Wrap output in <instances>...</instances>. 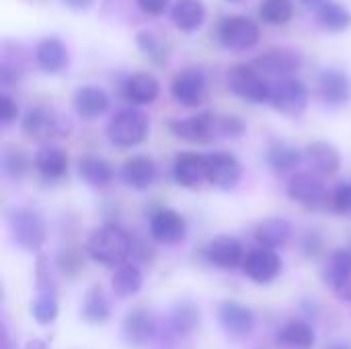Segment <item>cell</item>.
Here are the masks:
<instances>
[{
	"instance_id": "1",
	"label": "cell",
	"mask_w": 351,
	"mask_h": 349,
	"mask_svg": "<svg viewBox=\"0 0 351 349\" xmlns=\"http://www.w3.org/2000/svg\"><path fill=\"white\" fill-rule=\"evenodd\" d=\"M86 253L93 261L115 267L125 265L128 257L134 253V241L130 234L117 224H103L99 226L90 239L86 241Z\"/></svg>"
},
{
	"instance_id": "2",
	"label": "cell",
	"mask_w": 351,
	"mask_h": 349,
	"mask_svg": "<svg viewBox=\"0 0 351 349\" xmlns=\"http://www.w3.org/2000/svg\"><path fill=\"white\" fill-rule=\"evenodd\" d=\"M21 130L25 136L49 144L58 138H68L72 132V121L68 115L51 107H33L21 119Z\"/></svg>"
},
{
	"instance_id": "3",
	"label": "cell",
	"mask_w": 351,
	"mask_h": 349,
	"mask_svg": "<svg viewBox=\"0 0 351 349\" xmlns=\"http://www.w3.org/2000/svg\"><path fill=\"white\" fill-rule=\"evenodd\" d=\"M150 121L148 115L138 107H125L117 111L107 123V138L113 146L134 148L148 138Z\"/></svg>"
},
{
	"instance_id": "4",
	"label": "cell",
	"mask_w": 351,
	"mask_h": 349,
	"mask_svg": "<svg viewBox=\"0 0 351 349\" xmlns=\"http://www.w3.org/2000/svg\"><path fill=\"white\" fill-rule=\"evenodd\" d=\"M226 86L228 91L253 105L269 103L271 99V84L263 78L261 72H257L249 64H237L226 72Z\"/></svg>"
},
{
	"instance_id": "5",
	"label": "cell",
	"mask_w": 351,
	"mask_h": 349,
	"mask_svg": "<svg viewBox=\"0 0 351 349\" xmlns=\"http://www.w3.org/2000/svg\"><path fill=\"white\" fill-rule=\"evenodd\" d=\"M218 43L230 51H247L259 43L261 27L247 14H228L218 23Z\"/></svg>"
},
{
	"instance_id": "6",
	"label": "cell",
	"mask_w": 351,
	"mask_h": 349,
	"mask_svg": "<svg viewBox=\"0 0 351 349\" xmlns=\"http://www.w3.org/2000/svg\"><path fill=\"white\" fill-rule=\"evenodd\" d=\"M8 226H10L12 241L25 251H39L47 239V228L43 218L29 208L12 210L8 214Z\"/></svg>"
},
{
	"instance_id": "7",
	"label": "cell",
	"mask_w": 351,
	"mask_h": 349,
	"mask_svg": "<svg viewBox=\"0 0 351 349\" xmlns=\"http://www.w3.org/2000/svg\"><path fill=\"white\" fill-rule=\"evenodd\" d=\"M169 130L175 138L189 144H210L220 138V115L212 111H202L191 117L171 119Z\"/></svg>"
},
{
	"instance_id": "8",
	"label": "cell",
	"mask_w": 351,
	"mask_h": 349,
	"mask_svg": "<svg viewBox=\"0 0 351 349\" xmlns=\"http://www.w3.org/2000/svg\"><path fill=\"white\" fill-rule=\"evenodd\" d=\"M271 107L288 117H300L308 107V88L306 84L296 78H280L271 84Z\"/></svg>"
},
{
	"instance_id": "9",
	"label": "cell",
	"mask_w": 351,
	"mask_h": 349,
	"mask_svg": "<svg viewBox=\"0 0 351 349\" xmlns=\"http://www.w3.org/2000/svg\"><path fill=\"white\" fill-rule=\"evenodd\" d=\"M251 66L257 72L276 76L280 80V78H290L300 70L302 56H300V51H296L292 47H271V49L263 51L261 56H257Z\"/></svg>"
},
{
	"instance_id": "10",
	"label": "cell",
	"mask_w": 351,
	"mask_h": 349,
	"mask_svg": "<svg viewBox=\"0 0 351 349\" xmlns=\"http://www.w3.org/2000/svg\"><path fill=\"white\" fill-rule=\"evenodd\" d=\"M208 93V76L202 68H185L171 82L173 99L183 107H199Z\"/></svg>"
},
{
	"instance_id": "11",
	"label": "cell",
	"mask_w": 351,
	"mask_h": 349,
	"mask_svg": "<svg viewBox=\"0 0 351 349\" xmlns=\"http://www.w3.org/2000/svg\"><path fill=\"white\" fill-rule=\"evenodd\" d=\"M288 197L296 204H302L308 210H325L329 208V193L321 177L313 173L294 175L288 183Z\"/></svg>"
},
{
	"instance_id": "12",
	"label": "cell",
	"mask_w": 351,
	"mask_h": 349,
	"mask_svg": "<svg viewBox=\"0 0 351 349\" xmlns=\"http://www.w3.org/2000/svg\"><path fill=\"white\" fill-rule=\"evenodd\" d=\"M208 160V183L218 189H234L243 177L241 160L230 152H212L206 154Z\"/></svg>"
},
{
	"instance_id": "13",
	"label": "cell",
	"mask_w": 351,
	"mask_h": 349,
	"mask_svg": "<svg viewBox=\"0 0 351 349\" xmlns=\"http://www.w3.org/2000/svg\"><path fill=\"white\" fill-rule=\"evenodd\" d=\"M187 234L185 218L169 208H160L150 216V237L162 245H177Z\"/></svg>"
},
{
	"instance_id": "14",
	"label": "cell",
	"mask_w": 351,
	"mask_h": 349,
	"mask_svg": "<svg viewBox=\"0 0 351 349\" xmlns=\"http://www.w3.org/2000/svg\"><path fill=\"white\" fill-rule=\"evenodd\" d=\"M173 179L177 185L185 189H197L204 181H208L206 154H197V152L177 154L173 163Z\"/></svg>"
},
{
	"instance_id": "15",
	"label": "cell",
	"mask_w": 351,
	"mask_h": 349,
	"mask_svg": "<svg viewBox=\"0 0 351 349\" xmlns=\"http://www.w3.org/2000/svg\"><path fill=\"white\" fill-rule=\"evenodd\" d=\"M202 257L206 259V263L220 269H234L245 263L243 245L232 237H216L204 247Z\"/></svg>"
},
{
	"instance_id": "16",
	"label": "cell",
	"mask_w": 351,
	"mask_h": 349,
	"mask_svg": "<svg viewBox=\"0 0 351 349\" xmlns=\"http://www.w3.org/2000/svg\"><path fill=\"white\" fill-rule=\"evenodd\" d=\"M121 335L123 341L130 348H144L148 346L154 335H156V321L146 309H134L125 315L123 325H121Z\"/></svg>"
},
{
	"instance_id": "17",
	"label": "cell",
	"mask_w": 351,
	"mask_h": 349,
	"mask_svg": "<svg viewBox=\"0 0 351 349\" xmlns=\"http://www.w3.org/2000/svg\"><path fill=\"white\" fill-rule=\"evenodd\" d=\"M282 269V259L274 249H253L243 263V272L257 284H269L278 278Z\"/></svg>"
},
{
	"instance_id": "18",
	"label": "cell",
	"mask_w": 351,
	"mask_h": 349,
	"mask_svg": "<svg viewBox=\"0 0 351 349\" xmlns=\"http://www.w3.org/2000/svg\"><path fill=\"white\" fill-rule=\"evenodd\" d=\"M35 64L45 74H60L70 64V53L60 37H43L35 45Z\"/></svg>"
},
{
	"instance_id": "19",
	"label": "cell",
	"mask_w": 351,
	"mask_h": 349,
	"mask_svg": "<svg viewBox=\"0 0 351 349\" xmlns=\"http://www.w3.org/2000/svg\"><path fill=\"white\" fill-rule=\"evenodd\" d=\"M158 93H160V82L148 72L130 74L121 84V95L132 107L154 103L158 99Z\"/></svg>"
},
{
	"instance_id": "20",
	"label": "cell",
	"mask_w": 351,
	"mask_h": 349,
	"mask_svg": "<svg viewBox=\"0 0 351 349\" xmlns=\"http://www.w3.org/2000/svg\"><path fill=\"white\" fill-rule=\"evenodd\" d=\"M319 93L331 107H341L351 99V76L339 68H327L319 74Z\"/></svg>"
},
{
	"instance_id": "21",
	"label": "cell",
	"mask_w": 351,
	"mask_h": 349,
	"mask_svg": "<svg viewBox=\"0 0 351 349\" xmlns=\"http://www.w3.org/2000/svg\"><path fill=\"white\" fill-rule=\"evenodd\" d=\"M304 163L311 167L313 175L329 177V175H335L339 171L341 154L329 142H313L304 148Z\"/></svg>"
},
{
	"instance_id": "22",
	"label": "cell",
	"mask_w": 351,
	"mask_h": 349,
	"mask_svg": "<svg viewBox=\"0 0 351 349\" xmlns=\"http://www.w3.org/2000/svg\"><path fill=\"white\" fill-rule=\"evenodd\" d=\"M72 105H74V111L78 113V117H82L86 121H93V119H99L101 115L107 113L111 101H109V95L103 88L86 84V86L76 88Z\"/></svg>"
},
{
	"instance_id": "23",
	"label": "cell",
	"mask_w": 351,
	"mask_h": 349,
	"mask_svg": "<svg viewBox=\"0 0 351 349\" xmlns=\"http://www.w3.org/2000/svg\"><path fill=\"white\" fill-rule=\"evenodd\" d=\"M218 321H220L222 329L232 337H245L255 327L253 313L247 306L232 302V300H226L218 306Z\"/></svg>"
},
{
	"instance_id": "24",
	"label": "cell",
	"mask_w": 351,
	"mask_h": 349,
	"mask_svg": "<svg viewBox=\"0 0 351 349\" xmlns=\"http://www.w3.org/2000/svg\"><path fill=\"white\" fill-rule=\"evenodd\" d=\"M37 298L31 306V315L39 325H51L58 319V300H56V286L51 284L49 276L43 274L39 267L37 274Z\"/></svg>"
},
{
	"instance_id": "25",
	"label": "cell",
	"mask_w": 351,
	"mask_h": 349,
	"mask_svg": "<svg viewBox=\"0 0 351 349\" xmlns=\"http://www.w3.org/2000/svg\"><path fill=\"white\" fill-rule=\"evenodd\" d=\"M33 165L45 181H60L68 175V154L53 144H45L35 152Z\"/></svg>"
},
{
	"instance_id": "26",
	"label": "cell",
	"mask_w": 351,
	"mask_h": 349,
	"mask_svg": "<svg viewBox=\"0 0 351 349\" xmlns=\"http://www.w3.org/2000/svg\"><path fill=\"white\" fill-rule=\"evenodd\" d=\"M171 19L183 33H195L208 19V8L202 0H175L171 6Z\"/></svg>"
},
{
	"instance_id": "27",
	"label": "cell",
	"mask_w": 351,
	"mask_h": 349,
	"mask_svg": "<svg viewBox=\"0 0 351 349\" xmlns=\"http://www.w3.org/2000/svg\"><path fill=\"white\" fill-rule=\"evenodd\" d=\"M121 179L128 187H132L136 191H146L148 187H152V183L156 179V165L152 158H148L144 154L132 156L121 167Z\"/></svg>"
},
{
	"instance_id": "28",
	"label": "cell",
	"mask_w": 351,
	"mask_h": 349,
	"mask_svg": "<svg viewBox=\"0 0 351 349\" xmlns=\"http://www.w3.org/2000/svg\"><path fill=\"white\" fill-rule=\"evenodd\" d=\"M199 309L191 300H181L173 306V311L167 317V331L173 337H187L199 327Z\"/></svg>"
},
{
	"instance_id": "29",
	"label": "cell",
	"mask_w": 351,
	"mask_h": 349,
	"mask_svg": "<svg viewBox=\"0 0 351 349\" xmlns=\"http://www.w3.org/2000/svg\"><path fill=\"white\" fill-rule=\"evenodd\" d=\"M290 237H292V224L280 216L267 218V220L259 222L255 228V241L259 243V247L274 249V251L284 247Z\"/></svg>"
},
{
	"instance_id": "30",
	"label": "cell",
	"mask_w": 351,
	"mask_h": 349,
	"mask_svg": "<svg viewBox=\"0 0 351 349\" xmlns=\"http://www.w3.org/2000/svg\"><path fill=\"white\" fill-rule=\"evenodd\" d=\"M315 12L319 25L329 33H343L351 27V10L335 0H325Z\"/></svg>"
},
{
	"instance_id": "31",
	"label": "cell",
	"mask_w": 351,
	"mask_h": 349,
	"mask_svg": "<svg viewBox=\"0 0 351 349\" xmlns=\"http://www.w3.org/2000/svg\"><path fill=\"white\" fill-rule=\"evenodd\" d=\"M304 163V152L288 142H274L267 150V165L274 173H288Z\"/></svg>"
},
{
	"instance_id": "32",
	"label": "cell",
	"mask_w": 351,
	"mask_h": 349,
	"mask_svg": "<svg viewBox=\"0 0 351 349\" xmlns=\"http://www.w3.org/2000/svg\"><path fill=\"white\" fill-rule=\"evenodd\" d=\"M80 317L88 325H101L111 317V304L101 286H93L86 292L82 309H80Z\"/></svg>"
},
{
	"instance_id": "33",
	"label": "cell",
	"mask_w": 351,
	"mask_h": 349,
	"mask_svg": "<svg viewBox=\"0 0 351 349\" xmlns=\"http://www.w3.org/2000/svg\"><path fill=\"white\" fill-rule=\"evenodd\" d=\"M136 45L142 51V56L148 58L154 66H160V68L167 66L171 49H169V43L158 33H154L150 29L138 31L136 33Z\"/></svg>"
},
{
	"instance_id": "34",
	"label": "cell",
	"mask_w": 351,
	"mask_h": 349,
	"mask_svg": "<svg viewBox=\"0 0 351 349\" xmlns=\"http://www.w3.org/2000/svg\"><path fill=\"white\" fill-rule=\"evenodd\" d=\"M315 341V331L304 321H292L278 333V346L286 349H313Z\"/></svg>"
},
{
	"instance_id": "35",
	"label": "cell",
	"mask_w": 351,
	"mask_h": 349,
	"mask_svg": "<svg viewBox=\"0 0 351 349\" xmlns=\"http://www.w3.org/2000/svg\"><path fill=\"white\" fill-rule=\"evenodd\" d=\"M323 278L327 282V286H331L333 290H337L339 286H343L346 282L351 280V247H343V249H337L327 265H325V272H323Z\"/></svg>"
},
{
	"instance_id": "36",
	"label": "cell",
	"mask_w": 351,
	"mask_h": 349,
	"mask_svg": "<svg viewBox=\"0 0 351 349\" xmlns=\"http://www.w3.org/2000/svg\"><path fill=\"white\" fill-rule=\"evenodd\" d=\"M78 173L82 181H86L90 187H105L113 179V169L107 160L99 156H84L78 160Z\"/></svg>"
},
{
	"instance_id": "37",
	"label": "cell",
	"mask_w": 351,
	"mask_h": 349,
	"mask_svg": "<svg viewBox=\"0 0 351 349\" xmlns=\"http://www.w3.org/2000/svg\"><path fill=\"white\" fill-rule=\"evenodd\" d=\"M142 286H144V276L132 263L117 267V272L111 280V288H113L115 296H119V298H128V296L138 294L142 290Z\"/></svg>"
},
{
	"instance_id": "38",
	"label": "cell",
	"mask_w": 351,
	"mask_h": 349,
	"mask_svg": "<svg viewBox=\"0 0 351 349\" xmlns=\"http://www.w3.org/2000/svg\"><path fill=\"white\" fill-rule=\"evenodd\" d=\"M294 16L292 0H261L259 2V19L265 25H286Z\"/></svg>"
},
{
	"instance_id": "39",
	"label": "cell",
	"mask_w": 351,
	"mask_h": 349,
	"mask_svg": "<svg viewBox=\"0 0 351 349\" xmlns=\"http://www.w3.org/2000/svg\"><path fill=\"white\" fill-rule=\"evenodd\" d=\"M31 169V158L27 156L25 150L8 146L2 152V171L10 177V179H23Z\"/></svg>"
},
{
	"instance_id": "40",
	"label": "cell",
	"mask_w": 351,
	"mask_h": 349,
	"mask_svg": "<svg viewBox=\"0 0 351 349\" xmlns=\"http://www.w3.org/2000/svg\"><path fill=\"white\" fill-rule=\"evenodd\" d=\"M58 265H60V272L68 278H74L82 272L84 267V257H82V251L78 247H68V249H62L58 253Z\"/></svg>"
},
{
	"instance_id": "41",
	"label": "cell",
	"mask_w": 351,
	"mask_h": 349,
	"mask_svg": "<svg viewBox=\"0 0 351 349\" xmlns=\"http://www.w3.org/2000/svg\"><path fill=\"white\" fill-rule=\"evenodd\" d=\"M331 210L339 216H351V181H343L331 195Z\"/></svg>"
},
{
	"instance_id": "42",
	"label": "cell",
	"mask_w": 351,
	"mask_h": 349,
	"mask_svg": "<svg viewBox=\"0 0 351 349\" xmlns=\"http://www.w3.org/2000/svg\"><path fill=\"white\" fill-rule=\"evenodd\" d=\"M247 132L245 121L239 115H220V138H243Z\"/></svg>"
},
{
	"instance_id": "43",
	"label": "cell",
	"mask_w": 351,
	"mask_h": 349,
	"mask_svg": "<svg viewBox=\"0 0 351 349\" xmlns=\"http://www.w3.org/2000/svg\"><path fill=\"white\" fill-rule=\"evenodd\" d=\"M16 117H19V105L12 101L10 95L2 93L0 95V123L10 125L12 121H16Z\"/></svg>"
},
{
	"instance_id": "44",
	"label": "cell",
	"mask_w": 351,
	"mask_h": 349,
	"mask_svg": "<svg viewBox=\"0 0 351 349\" xmlns=\"http://www.w3.org/2000/svg\"><path fill=\"white\" fill-rule=\"evenodd\" d=\"M136 4L140 6L142 12H146L150 16H160V14H165V10H169L171 0H136Z\"/></svg>"
},
{
	"instance_id": "45",
	"label": "cell",
	"mask_w": 351,
	"mask_h": 349,
	"mask_svg": "<svg viewBox=\"0 0 351 349\" xmlns=\"http://www.w3.org/2000/svg\"><path fill=\"white\" fill-rule=\"evenodd\" d=\"M321 249H323V239L317 232L304 234V239H302V253L306 257H317L321 253Z\"/></svg>"
},
{
	"instance_id": "46",
	"label": "cell",
	"mask_w": 351,
	"mask_h": 349,
	"mask_svg": "<svg viewBox=\"0 0 351 349\" xmlns=\"http://www.w3.org/2000/svg\"><path fill=\"white\" fill-rule=\"evenodd\" d=\"M19 80H21V70L16 66L8 64V62H2V66H0V82H2V86H10V84H14Z\"/></svg>"
},
{
	"instance_id": "47",
	"label": "cell",
	"mask_w": 351,
	"mask_h": 349,
	"mask_svg": "<svg viewBox=\"0 0 351 349\" xmlns=\"http://www.w3.org/2000/svg\"><path fill=\"white\" fill-rule=\"evenodd\" d=\"M70 10H76V12H86L95 6V0H62Z\"/></svg>"
},
{
	"instance_id": "48",
	"label": "cell",
	"mask_w": 351,
	"mask_h": 349,
	"mask_svg": "<svg viewBox=\"0 0 351 349\" xmlns=\"http://www.w3.org/2000/svg\"><path fill=\"white\" fill-rule=\"evenodd\" d=\"M335 294L339 296V300H343V302H351V280L350 282H346L343 286H339V288L335 290Z\"/></svg>"
},
{
	"instance_id": "49",
	"label": "cell",
	"mask_w": 351,
	"mask_h": 349,
	"mask_svg": "<svg viewBox=\"0 0 351 349\" xmlns=\"http://www.w3.org/2000/svg\"><path fill=\"white\" fill-rule=\"evenodd\" d=\"M298 2H300V4H304V6H308V8H315V10H317L325 0H298Z\"/></svg>"
},
{
	"instance_id": "50",
	"label": "cell",
	"mask_w": 351,
	"mask_h": 349,
	"mask_svg": "<svg viewBox=\"0 0 351 349\" xmlns=\"http://www.w3.org/2000/svg\"><path fill=\"white\" fill-rule=\"evenodd\" d=\"M325 349H351L350 344H343V341H333V344H329Z\"/></svg>"
},
{
	"instance_id": "51",
	"label": "cell",
	"mask_w": 351,
	"mask_h": 349,
	"mask_svg": "<svg viewBox=\"0 0 351 349\" xmlns=\"http://www.w3.org/2000/svg\"><path fill=\"white\" fill-rule=\"evenodd\" d=\"M226 2H241V0H226Z\"/></svg>"
}]
</instances>
